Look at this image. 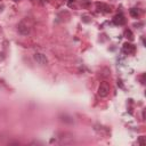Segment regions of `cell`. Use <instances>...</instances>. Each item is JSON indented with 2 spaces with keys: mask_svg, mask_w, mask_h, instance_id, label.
<instances>
[{
  "mask_svg": "<svg viewBox=\"0 0 146 146\" xmlns=\"http://www.w3.org/2000/svg\"><path fill=\"white\" fill-rule=\"evenodd\" d=\"M108 94H110V84L104 81L98 87V95L100 97H106Z\"/></svg>",
  "mask_w": 146,
  "mask_h": 146,
  "instance_id": "6da1fadb",
  "label": "cell"
},
{
  "mask_svg": "<svg viewBox=\"0 0 146 146\" xmlns=\"http://www.w3.org/2000/svg\"><path fill=\"white\" fill-rule=\"evenodd\" d=\"M33 58H34V60H35L38 64H40V65H46V64H48V58L46 57V55H43V54H41V52H35V54L33 55Z\"/></svg>",
  "mask_w": 146,
  "mask_h": 146,
  "instance_id": "7a4b0ae2",
  "label": "cell"
},
{
  "mask_svg": "<svg viewBox=\"0 0 146 146\" xmlns=\"http://www.w3.org/2000/svg\"><path fill=\"white\" fill-rule=\"evenodd\" d=\"M17 30H18V32H19L22 35H27V34L30 33V27H29V25H27L25 22H21V23H18V25H17Z\"/></svg>",
  "mask_w": 146,
  "mask_h": 146,
  "instance_id": "3957f363",
  "label": "cell"
},
{
  "mask_svg": "<svg viewBox=\"0 0 146 146\" xmlns=\"http://www.w3.org/2000/svg\"><path fill=\"white\" fill-rule=\"evenodd\" d=\"M123 51H124L125 54H132V52H135V46L131 44V43L125 42V43L123 44Z\"/></svg>",
  "mask_w": 146,
  "mask_h": 146,
  "instance_id": "277c9868",
  "label": "cell"
},
{
  "mask_svg": "<svg viewBox=\"0 0 146 146\" xmlns=\"http://www.w3.org/2000/svg\"><path fill=\"white\" fill-rule=\"evenodd\" d=\"M113 22H114V24H116V25H123V24L125 23V19H124V17H123V15L119 14V15H116V16L113 18Z\"/></svg>",
  "mask_w": 146,
  "mask_h": 146,
  "instance_id": "5b68a950",
  "label": "cell"
},
{
  "mask_svg": "<svg viewBox=\"0 0 146 146\" xmlns=\"http://www.w3.org/2000/svg\"><path fill=\"white\" fill-rule=\"evenodd\" d=\"M130 15H131L132 17L137 18V17L139 16V11H138L136 8H132V9H130Z\"/></svg>",
  "mask_w": 146,
  "mask_h": 146,
  "instance_id": "8992f818",
  "label": "cell"
},
{
  "mask_svg": "<svg viewBox=\"0 0 146 146\" xmlns=\"http://www.w3.org/2000/svg\"><path fill=\"white\" fill-rule=\"evenodd\" d=\"M15 1H18V0H15Z\"/></svg>",
  "mask_w": 146,
  "mask_h": 146,
  "instance_id": "52a82bcc",
  "label": "cell"
}]
</instances>
